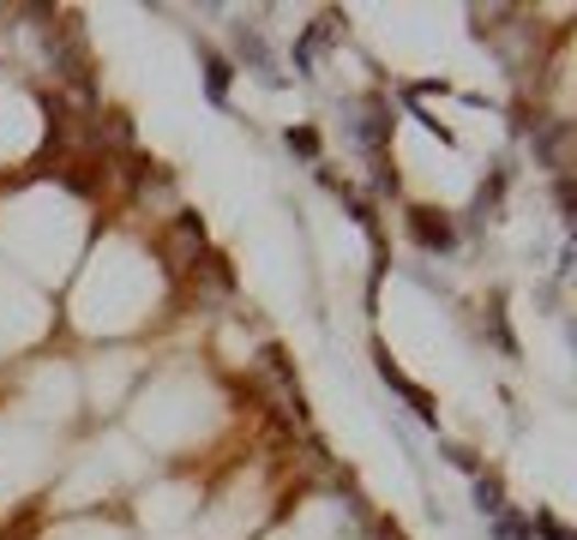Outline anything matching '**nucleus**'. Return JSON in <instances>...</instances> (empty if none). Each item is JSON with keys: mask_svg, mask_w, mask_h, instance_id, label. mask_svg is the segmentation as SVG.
<instances>
[{"mask_svg": "<svg viewBox=\"0 0 577 540\" xmlns=\"http://www.w3.org/2000/svg\"><path fill=\"white\" fill-rule=\"evenodd\" d=\"M229 67H247L253 79L271 85V90H284V85H289L284 60H277V48H271V36H265L259 24H247V19L235 24V60H229Z\"/></svg>", "mask_w": 577, "mask_h": 540, "instance_id": "nucleus-1", "label": "nucleus"}, {"mask_svg": "<svg viewBox=\"0 0 577 540\" xmlns=\"http://www.w3.org/2000/svg\"><path fill=\"white\" fill-rule=\"evenodd\" d=\"M403 223H409V240H415L421 252H440V259H445V252H457V223H452L445 211H433V204H415Z\"/></svg>", "mask_w": 577, "mask_h": 540, "instance_id": "nucleus-2", "label": "nucleus"}, {"mask_svg": "<svg viewBox=\"0 0 577 540\" xmlns=\"http://www.w3.org/2000/svg\"><path fill=\"white\" fill-rule=\"evenodd\" d=\"M192 48H199V72H204V102H211V109H229V79H235L229 55L211 48V43H192Z\"/></svg>", "mask_w": 577, "mask_h": 540, "instance_id": "nucleus-3", "label": "nucleus"}, {"mask_svg": "<svg viewBox=\"0 0 577 540\" xmlns=\"http://www.w3.org/2000/svg\"><path fill=\"white\" fill-rule=\"evenodd\" d=\"M379 379H385V384H391V391H397V396H403V403H409V408H415V420H421V427H440V415H433V396H428V391H421V384H409V379H403V372H397V367H391V360H385V349H379Z\"/></svg>", "mask_w": 577, "mask_h": 540, "instance_id": "nucleus-4", "label": "nucleus"}, {"mask_svg": "<svg viewBox=\"0 0 577 540\" xmlns=\"http://www.w3.org/2000/svg\"><path fill=\"white\" fill-rule=\"evenodd\" d=\"M487 540H535L530 535V510H499V517H487Z\"/></svg>", "mask_w": 577, "mask_h": 540, "instance_id": "nucleus-5", "label": "nucleus"}, {"mask_svg": "<svg viewBox=\"0 0 577 540\" xmlns=\"http://www.w3.org/2000/svg\"><path fill=\"white\" fill-rule=\"evenodd\" d=\"M469 493H476V510H481V517H499V510H506V493H499L493 474H476V481H469Z\"/></svg>", "mask_w": 577, "mask_h": 540, "instance_id": "nucleus-6", "label": "nucleus"}, {"mask_svg": "<svg viewBox=\"0 0 577 540\" xmlns=\"http://www.w3.org/2000/svg\"><path fill=\"white\" fill-rule=\"evenodd\" d=\"M284 145L295 150V157L319 162V133H313V126H284Z\"/></svg>", "mask_w": 577, "mask_h": 540, "instance_id": "nucleus-7", "label": "nucleus"}, {"mask_svg": "<svg viewBox=\"0 0 577 540\" xmlns=\"http://www.w3.org/2000/svg\"><path fill=\"white\" fill-rule=\"evenodd\" d=\"M530 535H547V540H572V529L559 517H547V510H535L530 517Z\"/></svg>", "mask_w": 577, "mask_h": 540, "instance_id": "nucleus-8", "label": "nucleus"}]
</instances>
